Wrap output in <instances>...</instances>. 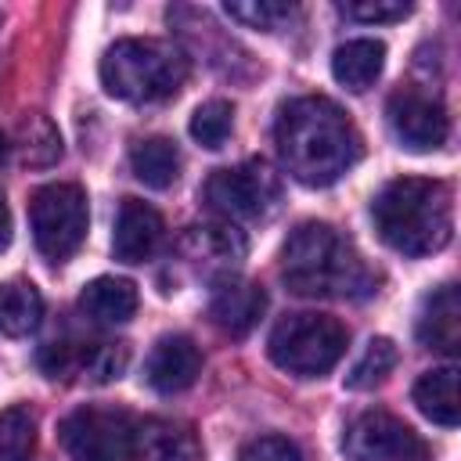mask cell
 Listing matches in <instances>:
<instances>
[{
	"label": "cell",
	"mask_w": 461,
	"mask_h": 461,
	"mask_svg": "<svg viewBox=\"0 0 461 461\" xmlns=\"http://www.w3.org/2000/svg\"><path fill=\"white\" fill-rule=\"evenodd\" d=\"M274 144L285 173L306 187H328L360 158V133L353 119L321 94L295 97L277 112Z\"/></svg>",
	"instance_id": "obj_1"
},
{
	"label": "cell",
	"mask_w": 461,
	"mask_h": 461,
	"mask_svg": "<svg viewBox=\"0 0 461 461\" xmlns=\"http://www.w3.org/2000/svg\"><path fill=\"white\" fill-rule=\"evenodd\" d=\"M281 277L306 299H360L375 288V274L346 234L331 223H299L281 249Z\"/></svg>",
	"instance_id": "obj_2"
},
{
	"label": "cell",
	"mask_w": 461,
	"mask_h": 461,
	"mask_svg": "<svg viewBox=\"0 0 461 461\" xmlns=\"http://www.w3.org/2000/svg\"><path fill=\"white\" fill-rule=\"evenodd\" d=\"M371 220L378 238L400 256H432L447 249L454 234V194L443 180L429 176H396L375 202Z\"/></svg>",
	"instance_id": "obj_3"
},
{
	"label": "cell",
	"mask_w": 461,
	"mask_h": 461,
	"mask_svg": "<svg viewBox=\"0 0 461 461\" xmlns=\"http://www.w3.org/2000/svg\"><path fill=\"white\" fill-rule=\"evenodd\" d=\"M191 61L187 54L155 36H126L115 40L101 58V86L130 104H151L173 97L187 83Z\"/></svg>",
	"instance_id": "obj_4"
},
{
	"label": "cell",
	"mask_w": 461,
	"mask_h": 461,
	"mask_svg": "<svg viewBox=\"0 0 461 461\" xmlns=\"http://www.w3.org/2000/svg\"><path fill=\"white\" fill-rule=\"evenodd\" d=\"M346 342L349 331L342 328V321L328 313H288L274 324L267 353L281 371L295 378H321L342 360Z\"/></svg>",
	"instance_id": "obj_5"
},
{
	"label": "cell",
	"mask_w": 461,
	"mask_h": 461,
	"mask_svg": "<svg viewBox=\"0 0 461 461\" xmlns=\"http://www.w3.org/2000/svg\"><path fill=\"white\" fill-rule=\"evenodd\" d=\"M137 418L122 407L86 403L61 418V447L76 461H130L137 454Z\"/></svg>",
	"instance_id": "obj_6"
},
{
	"label": "cell",
	"mask_w": 461,
	"mask_h": 461,
	"mask_svg": "<svg viewBox=\"0 0 461 461\" xmlns=\"http://www.w3.org/2000/svg\"><path fill=\"white\" fill-rule=\"evenodd\" d=\"M86 220V194L79 184H47L29 198L32 241L50 263H65L83 245Z\"/></svg>",
	"instance_id": "obj_7"
},
{
	"label": "cell",
	"mask_w": 461,
	"mask_h": 461,
	"mask_svg": "<svg viewBox=\"0 0 461 461\" xmlns=\"http://www.w3.org/2000/svg\"><path fill=\"white\" fill-rule=\"evenodd\" d=\"M205 202L223 220H267L281 202V180L263 158L216 169L205 180Z\"/></svg>",
	"instance_id": "obj_8"
},
{
	"label": "cell",
	"mask_w": 461,
	"mask_h": 461,
	"mask_svg": "<svg viewBox=\"0 0 461 461\" xmlns=\"http://www.w3.org/2000/svg\"><path fill=\"white\" fill-rule=\"evenodd\" d=\"M342 450L349 461H429L425 439L385 411L357 414L342 432Z\"/></svg>",
	"instance_id": "obj_9"
},
{
	"label": "cell",
	"mask_w": 461,
	"mask_h": 461,
	"mask_svg": "<svg viewBox=\"0 0 461 461\" xmlns=\"http://www.w3.org/2000/svg\"><path fill=\"white\" fill-rule=\"evenodd\" d=\"M389 126L407 151H436L450 133V119L439 97L418 86H403L389 97Z\"/></svg>",
	"instance_id": "obj_10"
},
{
	"label": "cell",
	"mask_w": 461,
	"mask_h": 461,
	"mask_svg": "<svg viewBox=\"0 0 461 461\" xmlns=\"http://www.w3.org/2000/svg\"><path fill=\"white\" fill-rule=\"evenodd\" d=\"M40 367L47 371V378H90V382H108L119 378V371L126 367V346L122 342H90V346H76V342H50L40 353Z\"/></svg>",
	"instance_id": "obj_11"
},
{
	"label": "cell",
	"mask_w": 461,
	"mask_h": 461,
	"mask_svg": "<svg viewBox=\"0 0 461 461\" xmlns=\"http://www.w3.org/2000/svg\"><path fill=\"white\" fill-rule=\"evenodd\" d=\"M267 310V292L256 285V281H245V277H234V274H223L216 285H212V295H209V317L220 331L234 335V339H245L259 317Z\"/></svg>",
	"instance_id": "obj_12"
},
{
	"label": "cell",
	"mask_w": 461,
	"mask_h": 461,
	"mask_svg": "<svg viewBox=\"0 0 461 461\" xmlns=\"http://www.w3.org/2000/svg\"><path fill=\"white\" fill-rule=\"evenodd\" d=\"M202 375V353L187 335H162L148 360H144V382L155 393H184Z\"/></svg>",
	"instance_id": "obj_13"
},
{
	"label": "cell",
	"mask_w": 461,
	"mask_h": 461,
	"mask_svg": "<svg viewBox=\"0 0 461 461\" xmlns=\"http://www.w3.org/2000/svg\"><path fill=\"white\" fill-rule=\"evenodd\" d=\"M162 216L148 205V202H137V198H126L119 205V216H115V230H112V252L115 259L122 263H144L158 252L162 245Z\"/></svg>",
	"instance_id": "obj_14"
},
{
	"label": "cell",
	"mask_w": 461,
	"mask_h": 461,
	"mask_svg": "<svg viewBox=\"0 0 461 461\" xmlns=\"http://www.w3.org/2000/svg\"><path fill=\"white\" fill-rule=\"evenodd\" d=\"M418 339L429 349L454 357L461 349V299L454 285L436 288L418 313Z\"/></svg>",
	"instance_id": "obj_15"
},
{
	"label": "cell",
	"mask_w": 461,
	"mask_h": 461,
	"mask_svg": "<svg viewBox=\"0 0 461 461\" xmlns=\"http://www.w3.org/2000/svg\"><path fill=\"white\" fill-rule=\"evenodd\" d=\"M79 310L97 324H126L137 313V285L126 277H94L79 292Z\"/></svg>",
	"instance_id": "obj_16"
},
{
	"label": "cell",
	"mask_w": 461,
	"mask_h": 461,
	"mask_svg": "<svg viewBox=\"0 0 461 461\" xmlns=\"http://www.w3.org/2000/svg\"><path fill=\"white\" fill-rule=\"evenodd\" d=\"M414 407L443 429H454L461 421V400H457V367H432L414 382Z\"/></svg>",
	"instance_id": "obj_17"
},
{
	"label": "cell",
	"mask_w": 461,
	"mask_h": 461,
	"mask_svg": "<svg viewBox=\"0 0 461 461\" xmlns=\"http://www.w3.org/2000/svg\"><path fill=\"white\" fill-rule=\"evenodd\" d=\"M382 65H385V43L371 40V36L346 40L331 54V76L346 90H367L382 76Z\"/></svg>",
	"instance_id": "obj_18"
},
{
	"label": "cell",
	"mask_w": 461,
	"mask_h": 461,
	"mask_svg": "<svg viewBox=\"0 0 461 461\" xmlns=\"http://www.w3.org/2000/svg\"><path fill=\"white\" fill-rule=\"evenodd\" d=\"M130 169H133V176H137L144 187L166 191V187H173L176 176H180V151H176V144L166 140V137L137 140L133 151H130Z\"/></svg>",
	"instance_id": "obj_19"
},
{
	"label": "cell",
	"mask_w": 461,
	"mask_h": 461,
	"mask_svg": "<svg viewBox=\"0 0 461 461\" xmlns=\"http://www.w3.org/2000/svg\"><path fill=\"white\" fill-rule=\"evenodd\" d=\"M43 317V295L29 281H7L0 285V335L22 339L36 331Z\"/></svg>",
	"instance_id": "obj_20"
},
{
	"label": "cell",
	"mask_w": 461,
	"mask_h": 461,
	"mask_svg": "<svg viewBox=\"0 0 461 461\" xmlns=\"http://www.w3.org/2000/svg\"><path fill=\"white\" fill-rule=\"evenodd\" d=\"M137 454L144 461H202V450L187 429H176L169 421H148L137 432Z\"/></svg>",
	"instance_id": "obj_21"
},
{
	"label": "cell",
	"mask_w": 461,
	"mask_h": 461,
	"mask_svg": "<svg viewBox=\"0 0 461 461\" xmlns=\"http://www.w3.org/2000/svg\"><path fill=\"white\" fill-rule=\"evenodd\" d=\"M396 357H400V353H396L393 339H385V335L371 339V342L364 346V353L357 357V364L349 367L346 389H375L378 382L389 378V371L396 367Z\"/></svg>",
	"instance_id": "obj_22"
},
{
	"label": "cell",
	"mask_w": 461,
	"mask_h": 461,
	"mask_svg": "<svg viewBox=\"0 0 461 461\" xmlns=\"http://www.w3.org/2000/svg\"><path fill=\"white\" fill-rule=\"evenodd\" d=\"M36 450V418L29 407L0 411V461H32Z\"/></svg>",
	"instance_id": "obj_23"
},
{
	"label": "cell",
	"mask_w": 461,
	"mask_h": 461,
	"mask_svg": "<svg viewBox=\"0 0 461 461\" xmlns=\"http://www.w3.org/2000/svg\"><path fill=\"white\" fill-rule=\"evenodd\" d=\"M18 151L25 166H50L61 155V137L43 115H29L18 130Z\"/></svg>",
	"instance_id": "obj_24"
},
{
	"label": "cell",
	"mask_w": 461,
	"mask_h": 461,
	"mask_svg": "<svg viewBox=\"0 0 461 461\" xmlns=\"http://www.w3.org/2000/svg\"><path fill=\"white\" fill-rule=\"evenodd\" d=\"M184 249L191 256H212L216 263H234L245 256V238L227 223V227H191V234L184 238Z\"/></svg>",
	"instance_id": "obj_25"
},
{
	"label": "cell",
	"mask_w": 461,
	"mask_h": 461,
	"mask_svg": "<svg viewBox=\"0 0 461 461\" xmlns=\"http://www.w3.org/2000/svg\"><path fill=\"white\" fill-rule=\"evenodd\" d=\"M230 130H234V108H230V101L212 97V101L198 104L194 115H191V137L202 148H209V151L223 148L227 137H230Z\"/></svg>",
	"instance_id": "obj_26"
},
{
	"label": "cell",
	"mask_w": 461,
	"mask_h": 461,
	"mask_svg": "<svg viewBox=\"0 0 461 461\" xmlns=\"http://www.w3.org/2000/svg\"><path fill=\"white\" fill-rule=\"evenodd\" d=\"M223 11H227L234 22H241V25H249V29H263V32L281 29V25L295 14V7H292V4H281V0H234V4H227Z\"/></svg>",
	"instance_id": "obj_27"
},
{
	"label": "cell",
	"mask_w": 461,
	"mask_h": 461,
	"mask_svg": "<svg viewBox=\"0 0 461 461\" xmlns=\"http://www.w3.org/2000/svg\"><path fill=\"white\" fill-rule=\"evenodd\" d=\"M238 461H303V450L288 436H256L238 450Z\"/></svg>",
	"instance_id": "obj_28"
},
{
	"label": "cell",
	"mask_w": 461,
	"mask_h": 461,
	"mask_svg": "<svg viewBox=\"0 0 461 461\" xmlns=\"http://www.w3.org/2000/svg\"><path fill=\"white\" fill-rule=\"evenodd\" d=\"M342 14L357 18V22H400L411 14V4H403V0H349V4H342Z\"/></svg>",
	"instance_id": "obj_29"
},
{
	"label": "cell",
	"mask_w": 461,
	"mask_h": 461,
	"mask_svg": "<svg viewBox=\"0 0 461 461\" xmlns=\"http://www.w3.org/2000/svg\"><path fill=\"white\" fill-rule=\"evenodd\" d=\"M11 245V209H7V202H4V194H0V252Z\"/></svg>",
	"instance_id": "obj_30"
},
{
	"label": "cell",
	"mask_w": 461,
	"mask_h": 461,
	"mask_svg": "<svg viewBox=\"0 0 461 461\" xmlns=\"http://www.w3.org/2000/svg\"><path fill=\"white\" fill-rule=\"evenodd\" d=\"M4 151H7V140H4V133H0V158H4Z\"/></svg>",
	"instance_id": "obj_31"
}]
</instances>
